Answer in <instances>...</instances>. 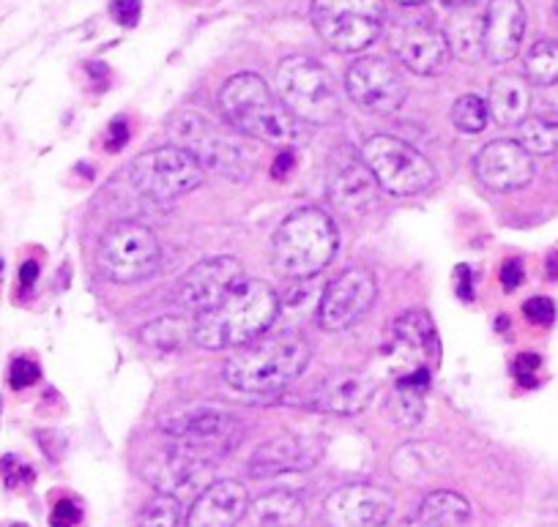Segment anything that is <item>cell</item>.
Masks as SVG:
<instances>
[{
	"mask_svg": "<svg viewBox=\"0 0 558 527\" xmlns=\"http://www.w3.org/2000/svg\"><path fill=\"white\" fill-rule=\"evenodd\" d=\"M277 315L279 295L260 279L241 277L222 304L192 320V342L203 350L246 347L274 326Z\"/></svg>",
	"mask_w": 558,
	"mask_h": 527,
	"instance_id": "obj_1",
	"label": "cell"
},
{
	"mask_svg": "<svg viewBox=\"0 0 558 527\" xmlns=\"http://www.w3.org/2000/svg\"><path fill=\"white\" fill-rule=\"evenodd\" d=\"M219 110L225 121L244 137L291 150L304 143L302 121L279 99L257 74H235L219 90Z\"/></svg>",
	"mask_w": 558,
	"mask_h": 527,
	"instance_id": "obj_2",
	"label": "cell"
},
{
	"mask_svg": "<svg viewBox=\"0 0 558 527\" xmlns=\"http://www.w3.org/2000/svg\"><path fill=\"white\" fill-rule=\"evenodd\" d=\"M310 364V344L302 333H274L241 347L225 367V383L241 394H274L288 389Z\"/></svg>",
	"mask_w": 558,
	"mask_h": 527,
	"instance_id": "obj_3",
	"label": "cell"
},
{
	"mask_svg": "<svg viewBox=\"0 0 558 527\" xmlns=\"http://www.w3.org/2000/svg\"><path fill=\"white\" fill-rule=\"evenodd\" d=\"M337 246L340 235L329 213L320 208H302L293 211L274 233L271 266L279 277L307 282L335 260Z\"/></svg>",
	"mask_w": 558,
	"mask_h": 527,
	"instance_id": "obj_4",
	"label": "cell"
},
{
	"mask_svg": "<svg viewBox=\"0 0 558 527\" xmlns=\"http://www.w3.org/2000/svg\"><path fill=\"white\" fill-rule=\"evenodd\" d=\"M279 101L310 126H329L340 118V94L329 72L307 56H291L277 66Z\"/></svg>",
	"mask_w": 558,
	"mask_h": 527,
	"instance_id": "obj_5",
	"label": "cell"
},
{
	"mask_svg": "<svg viewBox=\"0 0 558 527\" xmlns=\"http://www.w3.org/2000/svg\"><path fill=\"white\" fill-rule=\"evenodd\" d=\"M126 179L132 192H137L140 197L168 203L190 195L203 184V167L190 150L179 145H165V148L140 154L129 164Z\"/></svg>",
	"mask_w": 558,
	"mask_h": 527,
	"instance_id": "obj_6",
	"label": "cell"
},
{
	"mask_svg": "<svg viewBox=\"0 0 558 527\" xmlns=\"http://www.w3.org/2000/svg\"><path fill=\"white\" fill-rule=\"evenodd\" d=\"M364 164L375 175L378 186L395 197H416L436 181V167L425 154H418L405 139L375 134L362 148Z\"/></svg>",
	"mask_w": 558,
	"mask_h": 527,
	"instance_id": "obj_7",
	"label": "cell"
},
{
	"mask_svg": "<svg viewBox=\"0 0 558 527\" xmlns=\"http://www.w3.org/2000/svg\"><path fill=\"white\" fill-rule=\"evenodd\" d=\"M384 0H313V25L337 52H362L384 30Z\"/></svg>",
	"mask_w": 558,
	"mask_h": 527,
	"instance_id": "obj_8",
	"label": "cell"
},
{
	"mask_svg": "<svg viewBox=\"0 0 558 527\" xmlns=\"http://www.w3.org/2000/svg\"><path fill=\"white\" fill-rule=\"evenodd\" d=\"M96 260L110 282L134 284L157 273L162 262V246L146 224L118 222L101 235Z\"/></svg>",
	"mask_w": 558,
	"mask_h": 527,
	"instance_id": "obj_9",
	"label": "cell"
},
{
	"mask_svg": "<svg viewBox=\"0 0 558 527\" xmlns=\"http://www.w3.org/2000/svg\"><path fill=\"white\" fill-rule=\"evenodd\" d=\"M170 134L179 148L190 150L201 161L203 172L211 170L222 179L246 181L252 175V154L239 139L219 134L211 123L197 112H181L170 121Z\"/></svg>",
	"mask_w": 558,
	"mask_h": 527,
	"instance_id": "obj_10",
	"label": "cell"
},
{
	"mask_svg": "<svg viewBox=\"0 0 558 527\" xmlns=\"http://www.w3.org/2000/svg\"><path fill=\"white\" fill-rule=\"evenodd\" d=\"M162 432L175 445L192 451L211 462L214 456H225L230 449H235L241 440L239 416L228 413L225 407H192V410H175L159 421Z\"/></svg>",
	"mask_w": 558,
	"mask_h": 527,
	"instance_id": "obj_11",
	"label": "cell"
},
{
	"mask_svg": "<svg viewBox=\"0 0 558 527\" xmlns=\"http://www.w3.org/2000/svg\"><path fill=\"white\" fill-rule=\"evenodd\" d=\"M386 358L395 380L416 372H433L438 364V333L433 317L422 309H411L397 317L386 339Z\"/></svg>",
	"mask_w": 558,
	"mask_h": 527,
	"instance_id": "obj_12",
	"label": "cell"
},
{
	"mask_svg": "<svg viewBox=\"0 0 558 527\" xmlns=\"http://www.w3.org/2000/svg\"><path fill=\"white\" fill-rule=\"evenodd\" d=\"M345 90L356 107L373 115L397 112L408 99V85L384 58H359L345 74Z\"/></svg>",
	"mask_w": 558,
	"mask_h": 527,
	"instance_id": "obj_13",
	"label": "cell"
},
{
	"mask_svg": "<svg viewBox=\"0 0 558 527\" xmlns=\"http://www.w3.org/2000/svg\"><path fill=\"white\" fill-rule=\"evenodd\" d=\"M375 295H378V287H375L373 273L364 268H348L326 284L318 304V326L331 333L356 326L373 309Z\"/></svg>",
	"mask_w": 558,
	"mask_h": 527,
	"instance_id": "obj_14",
	"label": "cell"
},
{
	"mask_svg": "<svg viewBox=\"0 0 558 527\" xmlns=\"http://www.w3.org/2000/svg\"><path fill=\"white\" fill-rule=\"evenodd\" d=\"M395 514L389 489L375 483H348L335 489L324 503L329 527H386Z\"/></svg>",
	"mask_w": 558,
	"mask_h": 527,
	"instance_id": "obj_15",
	"label": "cell"
},
{
	"mask_svg": "<svg viewBox=\"0 0 558 527\" xmlns=\"http://www.w3.org/2000/svg\"><path fill=\"white\" fill-rule=\"evenodd\" d=\"M244 277L241 262L230 255L206 257L197 266L186 271V277L179 284V304L184 311L192 315H206L214 306L222 304L225 295L235 287V282Z\"/></svg>",
	"mask_w": 558,
	"mask_h": 527,
	"instance_id": "obj_16",
	"label": "cell"
},
{
	"mask_svg": "<svg viewBox=\"0 0 558 527\" xmlns=\"http://www.w3.org/2000/svg\"><path fill=\"white\" fill-rule=\"evenodd\" d=\"M143 478L159 489L162 494L186 498V494H201L211 487V462L192 451L173 445V449L157 451L148 456L143 467Z\"/></svg>",
	"mask_w": 558,
	"mask_h": 527,
	"instance_id": "obj_17",
	"label": "cell"
},
{
	"mask_svg": "<svg viewBox=\"0 0 558 527\" xmlns=\"http://www.w3.org/2000/svg\"><path fill=\"white\" fill-rule=\"evenodd\" d=\"M476 179L493 192H518L534 181V156L512 139H496L487 143L476 154L474 161Z\"/></svg>",
	"mask_w": 558,
	"mask_h": 527,
	"instance_id": "obj_18",
	"label": "cell"
},
{
	"mask_svg": "<svg viewBox=\"0 0 558 527\" xmlns=\"http://www.w3.org/2000/svg\"><path fill=\"white\" fill-rule=\"evenodd\" d=\"M324 454L320 440L302 432H286L257 445L250 459V473L255 478L282 476V473H304L315 467Z\"/></svg>",
	"mask_w": 558,
	"mask_h": 527,
	"instance_id": "obj_19",
	"label": "cell"
},
{
	"mask_svg": "<svg viewBox=\"0 0 558 527\" xmlns=\"http://www.w3.org/2000/svg\"><path fill=\"white\" fill-rule=\"evenodd\" d=\"M378 181L353 154L340 156L329 170V200L348 217H367L378 206Z\"/></svg>",
	"mask_w": 558,
	"mask_h": 527,
	"instance_id": "obj_20",
	"label": "cell"
},
{
	"mask_svg": "<svg viewBox=\"0 0 558 527\" xmlns=\"http://www.w3.org/2000/svg\"><path fill=\"white\" fill-rule=\"evenodd\" d=\"M391 50L400 58L402 66L411 69L418 77L438 74L447 66L449 58H452L447 34L427 23L402 25L400 30H395V36H391Z\"/></svg>",
	"mask_w": 558,
	"mask_h": 527,
	"instance_id": "obj_21",
	"label": "cell"
},
{
	"mask_svg": "<svg viewBox=\"0 0 558 527\" xmlns=\"http://www.w3.org/2000/svg\"><path fill=\"white\" fill-rule=\"evenodd\" d=\"M525 36V9L520 0H490L482 17V50L490 63H509Z\"/></svg>",
	"mask_w": 558,
	"mask_h": 527,
	"instance_id": "obj_22",
	"label": "cell"
},
{
	"mask_svg": "<svg viewBox=\"0 0 558 527\" xmlns=\"http://www.w3.org/2000/svg\"><path fill=\"white\" fill-rule=\"evenodd\" d=\"M250 508V494L241 481L225 478L203 489L192 503L186 527H235Z\"/></svg>",
	"mask_w": 558,
	"mask_h": 527,
	"instance_id": "obj_23",
	"label": "cell"
},
{
	"mask_svg": "<svg viewBox=\"0 0 558 527\" xmlns=\"http://www.w3.org/2000/svg\"><path fill=\"white\" fill-rule=\"evenodd\" d=\"M375 380L364 372H337L307 396V405L329 416H359L373 402Z\"/></svg>",
	"mask_w": 558,
	"mask_h": 527,
	"instance_id": "obj_24",
	"label": "cell"
},
{
	"mask_svg": "<svg viewBox=\"0 0 558 527\" xmlns=\"http://www.w3.org/2000/svg\"><path fill=\"white\" fill-rule=\"evenodd\" d=\"M487 110L498 126H520L531 110V88L523 77L504 74L496 77L487 96Z\"/></svg>",
	"mask_w": 558,
	"mask_h": 527,
	"instance_id": "obj_25",
	"label": "cell"
},
{
	"mask_svg": "<svg viewBox=\"0 0 558 527\" xmlns=\"http://www.w3.org/2000/svg\"><path fill=\"white\" fill-rule=\"evenodd\" d=\"M241 522L244 527H299L304 522V503L299 494L277 489L250 503Z\"/></svg>",
	"mask_w": 558,
	"mask_h": 527,
	"instance_id": "obj_26",
	"label": "cell"
},
{
	"mask_svg": "<svg viewBox=\"0 0 558 527\" xmlns=\"http://www.w3.org/2000/svg\"><path fill=\"white\" fill-rule=\"evenodd\" d=\"M471 516V505L463 494L458 492H430L416 516L405 527H463Z\"/></svg>",
	"mask_w": 558,
	"mask_h": 527,
	"instance_id": "obj_27",
	"label": "cell"
},
{
	"mask_svg": "<svg viewBox=\"0 0 558 527\" xmlns=\"http://www.w3.org/2000/svg\"><path fill=\"white\" fill-rule=\"evenodd\" d=\"M140 342L157 353H179L192 342V322L184 317H157L140 328Z\"/></svg>",
	"mask_w": 558,
	"mask_h": 527,
	"instance_id": "obj_28",
	"label": "cell"
},
{
	"mask_svg": "<svg viewBox=\"0 0 558 527\" xmlns=\"http://www.w3.org/2000/svg\"><path fill=\"white\" fill-rule=\"evenodd\" d=\"M444 454H438L436 445L430 443H408L391 459V470L402 481H422L425 476L441 470Z\"/></svg>",
	"mask_w": 558,
	"mask_h": 527,
	"instance_id": "obj_29",
	"label": "cell"
},
{
	"mask_svg": "<svg viewBox=\"0 0 558 527\" xmlns=\"http://www.w3.org/2000/svg\"><path fill=\"white\" fill-rule=\"evenodd\" d=\"M518 143L531 156H550L558 150V112L525 118L518 126Z\"/></svg>",
	"mask_w": 558,
	"mask_h": 527,
	"instance_id": "obj_30",
	"label": "cell"
},
{
	"mask_svg": "<svg viewBox=\"0 0 558 527\" xmlns=\"http://www.w3.org/2000/svg\"><path fill=\"white\" fill-rule=\"evenodd\" d=\"M447 41L449 50L469 63L476 61L480 56H485V50H482V17H474L471 9L469 12H460L458 17L452 20V25H449Z\"/></svg>",
	"mask_w": 558,
	"mask_h": 527,
	"instance_id": "obj_31",
	"label": "cell"
},
{
	"mask_svg": "<svg viewBox=\"0 0 558 527\" xmlns=\"http://www.w3.org/2000/svg\"><path fill=\"white\" fill-rule=\"evenodd\" d=\"M525 83L531 85H556L558 83V41H536L529 52H525Z\"/></svg>",
	"mask_w": 558,
	"mask_h": 527,
	"instance_id": "obj_32",
	"label": "cell"
},
{
	"mask_svg": "<svg viewBox=\"0 0 558 527\" xmlns=\"http://www.w3.org/2000/svg\"><path fill=\"white\" fill-rule=\"evenodd\" d=\"M449 121L458 132L463 134H480L485 132L487 121H490V110H487V101H482L480 96L465 94L460 96L452 105V112H449Z\"/></svg>",
	"mask_w": 558,
	"mask_h": 527,
	"instance_id": "obj_33",
	"label": "cell"
},
{
	"mask_svg": "<svg viewBox=\"0 0 558 527\" xmlns=\"http://www.w3.org/2000/svg\"><path fill=\"white\" fill-rule=\"evenodd\" d=\"M181 522V503L173 494H162L148 500L146 508L140 511L137 527H179Z\"/></svg>",
	"mask_w": 558,
	"mask_h": 527,
	"instance_id": "obj_34",
	"label": "cell"
},
{
	"mask_svg": "<svg viewBox=\"0 0 558 527\" xmlns=\"http://www.w3.org/2000/svg\"><path fill=\"white\" fill-rule=\"evenodd\" d=\"M395 416L402 427H416L425 416V394L411 389H397V402H395Z\"/></svg>",
	"mask_w": 558,
	"mask_h": 527,
	"instance_id": "obj_35",
	"label": "cell"
},
{
	"mask_svg": "<svg viewBox=\"0 0 558 527\" xmlns=\"http://www.w3.org/2000/svg\"><path fill=\"white\" fill-rule=\"evenodd\" d=\"M110 14L123 28H134L140 23V14H143V3L140 0H112Z\"/></svg>",
	"mask_w": 558,
	"mask_h": 527,
	"instance_id": "obj_36",
	"label": "cell"
},
{
	"mask_svg": "<svg viewBox=\"0 0 558 527\" xmlns=\"http://www.w3.org/2000/svg\"><path fill=\"white\" fill-rule=\"evenodd\" d=\"M36 380H39V367L34 361H28V358H17L12 364V369H9V383H12V389H28Z\"/></svg>",
	"mask_w": 558,
	"mask_h": 527,
	"instance_id": "obj_37",
	"label": "cell"
},
{
	"mask_svg": "<svg viewBox=\"0 0 558 527\" xmlns=\"http://www.w3.org/2000/svg\"><path fill=\"white\" fill-rule=\"evenodd\" d=\"M523 315L529 317L531 322H536V326H550V322L556 320V306H553L550 298H531L525 301Z\"/></svg>",
	"mask_w": 558,
	"mask_h": 527,
	"instance_id": "obj_38",
	"label": "cell"
},
{
	"mask_svg": "<svg viewBox=\"0 0 558 527\" xmlns=\"http://www.w3.org/2000/svg\"><path fill=\"white\" fill-rule=\"evenodd\" d=\"M3 481H7L9 489L20 487V483H31L34 481V470L28 465H23L17 456H7L3 459Z\"/></svg>",
	"mask_w": 558,
	"mask_h": 527,
	"instance_id": "obj_39",
	"label": "cell"
},
{
	"mask_svg": "<svg viewBox=\"0 0 558 527\" xmlns=\"http://www.w3.org/2000/svg\"><path fill=\"white\" fill-rule=\"evenodd\" d=\"M83 519V508L74 500H61L52 511V527H77Z\"/></svg>",
	"mask_w": 558,
	"mask_h": 527,
	"instance_id": "obj_40",
	"label": "cell"
},
{
	"mask_svg": "<svg viewBox=\"0 0 558 527\" xmlns=\"http://www.w3.org/2000/svg\"><path fill=\"white\" fill-rule=\"evenodd\" d=\"M454 293L463 301L474 298V273H471L469 266L454 268Z\"/></svg>",
	"mask_w": 558,
	"mask_h": 527,
	"instance_id": "obj_41",
	"label": "cell"
},
{
	"mask_svg": "<svg viewBox=\"0 0 558 527\" xmlns=\"http://www.w3.org/2000/svg\"><path fill=\"white\" fill-rule=\"evenodd\" d=\"M129 139V123L123 118H116L107 128V148L110 150H121Z\"/></svg>",
	"mask_w": 558,
	"mask_h": 527,
	"instance_id": "obj_42",
	"label": "cell"
},
{
	"mask_svg": "<svg viewBox=\"0 0 558 527\" xmlns=\"http://www.w3.org/2000/svg\"><path fill=\"white\" fill-rule=\"evenodd\" d=\"M501 282H504V290H518L520 284H523V262L520 260L504 262Z\"/></svg>",
	"mask_w": 558,
	"mask_h": 527,
	"instance_id": "obj_43",
	"label": "cell"
},
{
	"mask_svg": "<svg viewBox=\"0 0 558 527\" xmlns=\"http://www.w3.org/2000/svg\"><path fill=\"white\" fill-rule=\"evenodd\" d=\"M536 369H539V358L529 356V353H525V356H520L518 364H514V372H518L520 383H523V385H534Z\"/></svg>",
	"mask_w": 558,
	"mask_h": 527,
	"instance_id": "obj_44",
	"label": "cell"
},
{
	"mask_svg": "<svg viewBox=\"0 0 558 527\" xmlns=\"http://www.w3.org/2000/svg\"><path fill=\"white\" fill-rule=\"evenodd\" d=\"M293 161H296V156H293V150H282V154H279V159L274 161V179H286L288 172V167H293Z\"/></svg>",
	"mask_w": 558,
	"mask_h": 527,
	"instance_id": "obj_45",
	"label": "cell"
},
{
	"mask_svg": "<svg viewBox=\"0 0 558 527\" xmlns=\"http://www.w3.org/2000/svg\"><path fill=\"white\" fill-rule=\"evenodd\" d=\"M36 277H39V266H36L34 260L25 262L23 271H20V282H23V287H31V284L36 282Z\"/></svg>",
	"mask_w": 558,
	"mask_h": 527,
	"instance_id": "obj_46",
	"label": "cell"
},
{
	"mask_svg": "<svg viewBox=\"0 0 558 527\" xmlns=\"http://www.w3.org/2000/svg\"><path fill=\"white\" fill-rule=\"evenodd\" d=\"M476 3H480V0H444V7L454 9V12H469Z\"/></svg>",
	"mask_w": 558,
	"mask_h": 527,
	"instance_id": "obj_47",
	"label": "cell"
},
{
	"mask_svg": "<svg viewBox=\"0 0 558 527\" xmlns=\"http://www.w3.org/2000/svg\"><path fill=\"white\" fill-rule=\"evenodd\" d=\"M400 7H422V3H430V0H395Z\"/></svg>",
	"mask_w": 558,
	"mask_h": 527,
	"instance_id": "obj_48",
	"label": "cell"
},
{
	"mask_svg": "<svg viewBox=\"0 0 558 527\" xmlns=\"http://www.w3.org/2000/svg\"><path fill=\"white\" fill-rule=\"evenodd\" d=\"M556 14H558V0H556Z\"/></svg>",
	"mask_w": 558,
	"mask_h": 527,
	"instance_id": "obj_49",
	"label": "cell"
},
{
	"mask_svg": "<svg viewBox=\"0 0 558 527\" xmlns=\"http://www.w3.org/2000/svg\"><path fill=\"white\" fill-rule=\"evenodd\" d=\"M14 527H25V525H14Z\"/></svg>",
	"mask_w": 558,
	"mask_h": 527,
	"instance_id": "obj_50",
	"label": "cell"
}]
</instances>
